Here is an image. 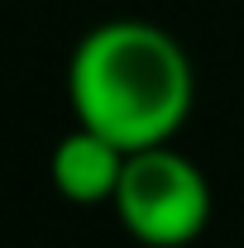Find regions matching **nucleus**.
Instances as JSON below:
<instances>
[{
	"label": "nucleus",
	"mask_w": 244,
	"mask_h": 248,
	"mask_svg": "<svg viewBox=\"0 0 244 248\" xmlns=\"http://www.w3.org/2000/svg\"><path fill=\"white\" fill-rule=\"evenodd\" d=\"M67 105L124 153L173 143L196 105V67L153 19H101L67 58Z\"/></svg>",
	"instance_id": "f257e3e1"
},
{
	"label": "nucleus",
	"mask_w": 244,
	"mask_h": 248,
	"mask_svg": "<svg viewBox=\"0 0 244 248\" xmlns=\"http://www.w3.org/2000/svg\"><path fill=\"white\" fill-rule=\"evenodd\" d=\"M124 234L144 248H187L211 224L215 196L206 172L173 143L124 157L120 186L110 201Z\"/></svg>",
	"instance_id": "f03ea898"
},
{
	"label": "nucleus",
	"mask_w": 244,
	"mask_h": 248,
	"mask_svg": "<svg viewBox=\"0 0 244 248\" xmlns=\"http://www.w3.org/2000/svg\"><path fill=\"white\" fill-rule=\"evenodd\" d=\"M124 148H115L110 139H101L96 129H67L58 143H53V157H48V182L62 201L72 205H110L115 201V186H120L124 172Z\"/></svg>",
	"instance_id": "7ed1b4c3"
}]
</instances>
